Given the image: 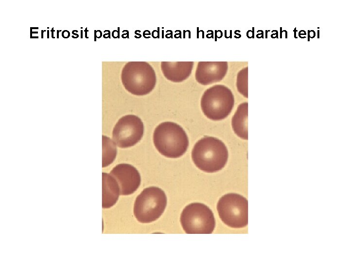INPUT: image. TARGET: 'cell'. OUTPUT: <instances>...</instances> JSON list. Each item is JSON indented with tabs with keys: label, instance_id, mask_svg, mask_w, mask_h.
<instances>
[{
	"label": "cell",
	"instance_id": "1",
	"mask_svg": "<svg viewBox=\"0 0 350 262\" xmlns=\"http://www.w3.org/2000/svg\"><path fill=\"white\" fill-rule=\"evenodd\" d=\"M228 153L225 144L220 139L205 136L194 145L192 158L200 170L206 173H214L222 170L228 161Z\"/></svg>",
	"mask_w": 350,
	"mask_h": 262
},
{
	"label": "cell",
	"instance_id": "3",
	"mask_svg": "<svg viewBox=\"0 0 350 262\" xmlns=\"http://www.w3.org/2000/svg\"><path fill=\"white\" fill-rule=\"evenodd\" d=\"M121 79L125 89L136 96L151 92L156 83V75L151 66L147 62H130L123 66Z\"/></svg>",
	"mask_w": 350,
	"mask_h": 262
},
{
	"label": "cell",
	"instance_id": "10",
	"mask_svg": "<svg viewBox=\"0 0 350 262\" xmlns=\"http://www.w3.org/2000/svg\"><path fill=\"white\" fill-rule=\"evenodd\" d=\"M228 69L227 62H199L195 73V80L204 85L217 82L225 77Z\"/></svg>",
	"mask_w": 350,
	"mask_h": 262
},
{
	"label": "cell",
	"instance_id": "13",
	"mask_svg": "<svg viewBox=\"0 0 350 262\" xmlns=\"http://www.w3.org/2000/svg\"><path fill=\"white\" fill-rule=\"evenodd\" d=\"M234 133L240 138L247 140V103L244 102L238 107L231 120Z\"/></svg>",
	"mask_w": 350,
	"mask_h": 262
},
{
	"label": "cell",
	"instance_id": "9",
	"mask_svg": "<svg viewBox=\"0 0 350 262\" xmlns=\"http://www.w3.org/2000/svg\"><path fill=\"white\" fill-rule=\"evenodd\" d=\"M109 174L117 181L121 195L127 196L133 194L140 185V174L131 164H119L113 168Z\"/></svg>",
	"mask_w": 350,
	"mask_h": 262
},
{
	"label": "cell",
	"instance_id": "8",
	"mask_svg": "<svg viewBox=\"0 0 350 262\" xmlns=\"http://www.w3.org/2000/svg\"><path fill=\"white\" fill-rule=\"evenodd\" d=\"M143 133L144 125L140 118L135 115H126L121 117L114 126L112 139L121 148L129 147L141 140Z\"/></svg>",
	"mask_w": 350,
	"mask_h": 262
},
{
	"label": "cell",
	"instance_id": "12",
	"mask_svg": "<svg viewBox=\"0 0 350 262\" xmlns=\"http://www.w3.org/2000/svg\"><path fill=\"white\" fill-rule=\"evenodd\" d=\"M120 188L115 179L110 174H102V207L108 209L114 206L119 197Z\"/></svg>",
	"mask_w": 350,
	"mask_h": 262
},
{
	"label": "cell",
	"instance_id": "2",
	"mask_svg": "<svg viewBox=\"0 0 350 262\" xmlns=\"http://www.w3.org/2000/svg\"><path fill=\"white\" fill-rule=\"evenodd\" d=\"M153 142L158 151L169 158H177L187 150L189 141L184 130L173 122H164L155 129Z\"/></svg>",
	"mask_w": 350,
	"mask_h": 262
},
{
	"label": "cell",
	"instance_id": "4",
	"mask_svg": "<svg viewBox=\"0 0 350 262\" xmlns=\"http://www.w3.org/2000/svg\"><path fill=\"white\" fill-rule=\"evenodd\" d=\"M234 105L231 90L223 84H216L206 89L200 101L201 110L210 119L219 121L226 118Z\"/></svg>",
	"mask_w": 350,
	"mask_h": 262
},
{
	"label": "cell",
	"instance_id": "11",
	"mask_svg": "<svg viewBox=\"0 0 350 262\" xmlns=\"http://www.w3.org/2000/svg\"><path fill=\"white\" fill-rule=\"evenodd\" d=\"M193 65V62H162L161 68L167 80L174 82H180L190 76Z\"/></svg>",
	"mask_w": 350,
	"mask_h": 262
},
{
	"label": "cell",
	"instance_id": "7",
	"mask_svg": "<svg viewBox=\"0 0 350 262\" xmlns=\"http://www.w3.org/2000/svg\"><path fill=\"white\" fill-rule=\"evenodd\" d=\"M217 210L221 220L230 228H242L248 224V201L241 195H224L217 203Z\"/></svg>",
	"mask_w": 350,
	"mask_h": 262
},
{
	"label": "cell",
	"instance_id": "15",
	"mask_svg": "<svg viewBox=\"0 0 350 262\" xmlns=\"http://www.w3.org/2000/svg\"><path fill=\"white\" fill-rule=\"evenodd\" d=\"M247 72L240 71L237 77V88L238 91L246 98L247 97Z\"/></svg>",
	"mask_w": 350,
	"mask_h": 262
},
{
	"label": "cell",
	"instance_id": "14",
	"mask_svg": "<svg viewBox=\"0 0 350 262\" xmlns=\"http://www.w3.org/2000/svg\"><path fill=\"white\" fill-rule=\"evenodd\" d=\"M116 145L110 138L103 135V167L107 166L115 159L117 155Z\"/></svg>",
	"mask_w": 350,
	"mask_h": 262
},
{
	"label": "cell",
	"instance_id": "6",
	"mask_svg": "<svg viewBox=\"0 0 350 262\" xmlns=\"http://www.w3.org/2000/svg\"><path fill=\"white\" fill-rule=\"evenodd\" d=\"M180 221L188 234H210L215 226L212 211L207 205L198 202L191 203L184 208Z\"/></svg>",
	"mask_w": 350,
	"mask_h": 262
},
{
	"label": "cell",
	"instance_id": "5",
	"mask_svg": "<svg viewBox=\"0 0 350 262\" xmlns=\"http://www.w3.org/2000/svg\"><path fill=\"white\" fill-rule=\"evenodd\" d=\"M166 205L165 192L158 187H149L137 197L134 205V214L140 223H151L159 218Z\"/></svg>",
	"mask_w": 350,
	"mask_h": 262
}]
</instances>
